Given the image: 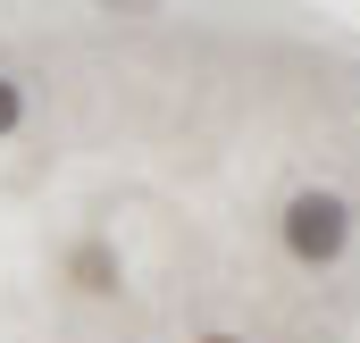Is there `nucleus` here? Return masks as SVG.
<instances>
[{"instance_id":"1","label":"nucleus","mask_w":360,"mask_h":343,"mask_svg":"<svg viewBox=\"0 0 360 343\" xmlns=\"http://www.w3.org/2000/svg\"><path fill=\"white\" fill-rule=\"evenodd\" d=\"M360 218H352V193H335V184H302V193H285V209H276V243L293 268H335V259L352 252Z\"/></svg>"},{"instance_id":"2","label":"nucleus","mask_w":360,"mask_h":343,"mask_svg":"<svg viewBox=\"0 0 360 343\" xmlns=\"http://www.w3.org/2000/svg\"><path fill=\"white\" fill-rule=\"evenodd\" d=\"M68 285H76V293H117V252H109L101 235H84V243L68 252Z\"/></svg>"},{"instance_id":"3","label":"nucleus","mask_w":360,"mask_h":343,"mask_svg":"<svg viewBox=\"0 0 360 343\" xmlns=\"http://www.w3.org/2000/svg\"><path fill=\"white\" fill-rule=\"evenodd\" d=\"M25 109H34L25 84H17V76H0V143H8V134H25Z\"/></svg>"},{"instance_id":"4","label":"nucleus","mask_w":360,"mask_h":343,"mask_svg":"<svg viewBox=\"0 0 360 343\" xmlns=\"http://www.w3.org/2000/svg\"><path fill=\"white\" fill-rule=\"evenodd\" d=\"M101 8H151V0H101Z\"/></svg>"},{"instance_id":"5","label":"nucleus","mask_w":360,"mask_h":343,"mask_svg":"<svg viewBox=\"0 0 360 343\" xmlns=\"http://www.w3.org/2000/svg\"><path fill=\"white\" fill-rule=\"evenodd\" d=\"M193 343H243V335H193Z\"/></svg>"}]
</instances>
